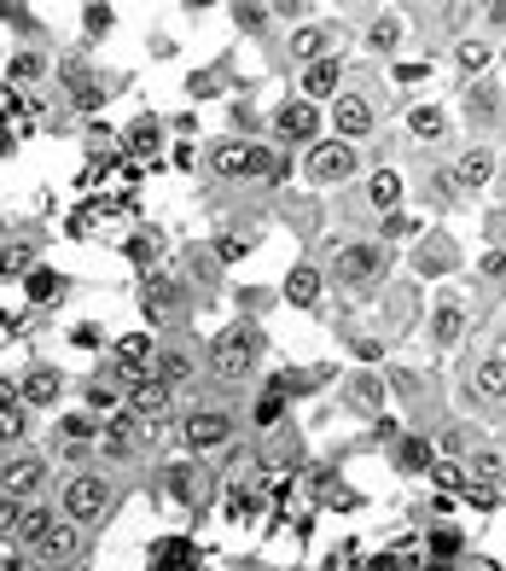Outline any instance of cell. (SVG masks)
Listing matches in <instances>:
<instances>
[{
  "label": "cell",
  "mask_w": 506,
  "mask_h": 571,
  "mask_svg": "<svg viewBox=\"0 0 506 571\" xmlns=\"http://www.w3.org/2000/svg\"><path fill=\"white\" fill-rule=\"evenodd\" d=\"M111 501H116V473L111 466H71L59 484H53V508L64 525H76V531H94L99 519L111 513Z\"/></svg>",
  "instance_id": "1"
},
{
  "label": "cell",
  "mask_w": 506,
  "mask_h": 571,
  "mask_svg": "<svg viewBox=\"0 0 506 571\" xmlns=\"http://www.w3.org/2000/svg\"><path fill=\"white\" fill-rule=\"evenodd\" d=\"M76 543H82V531H76V525H64L53 501H29V508H24L18 548H24L36 566H64V560L76 554Z\"/></svg>",
  "instance_id": "2"
},
{
  "label": "cell",
  "mask_w": 506,
  "mask_h": 571,
  "mask_svg": "<svg viewBox=\"0 0 506 571\" xmlns=\"http://www.w3.org/2000/svg\"><path fill=\"white\" fill-rule=\"evenodd\" d=\"M262 327L257 321H227L222 332L210 339V350H205V367L215 379H227V385H239V379H250L257 374V362H262Z\"/></svg>",
  "instance_id": "3"
},
{
  "label": "cell",
  "mask_w": 506,
  "mask_h": 571,
  "mask_svg": "<svg viewBox=\"0 0 506 571\" xmlns=\"http://www.w3.org/2000/svg\"><path fill=\"white\" fill-rule=\"evenodd\" d=\"M239 438V420H233V409H210V402H198V409H187L175 420V444L187 461H210L222 455V449Z\"/></svg>",
  "instance_id": "4"
},
{
  "label": "cell",
  "mask_w": 506,
  "mask_h": 571,
  "mask_svg": "<svg viewBox=\"0 0 506 571\" xmlns=\"http://www.w3.org/2000/svg\"><path fill=\"white\" fill-rule=\"evenodd\" d=\"M384 268H391V251L379 240H349L332 251V268H326V286L337 292H361V286H379Z\"/></svg>",
  "instance_id": "5"
},
{
  "label": "cell",
  "mask_w": 506,
  "mask_h": 571,
  "mask_svg": "<svg viewBox=\"0 0 506 571\" xmlns=\"http://www.w3.org/2000/svg\"><path fill=\"white\" fill-rule=\"evenodd\" d=\"M274 146H262V141H239V134H222V141L205 153V163L222 181H257V175H268L274 170Z\"/></svg>",
  "instance_id": "6"
},
{
  "label": "cell",
  "mask_w": 506,
  "mask_h": 571,
  "mask_svg": "<svg viewBox=\"0 0 506 571\" xmlns=\"http://www.w3.org/2000/svg\"><path fill=\"white\" fill-rule=\"evenodd\" d=\"M53 484V461H47V449H12V455H0V496L12 501H41V490Z\"/></svg>",
  "instance_id": "7"
},
{
  "label": "cell",
  "mask_w": 506,
  "mask_h": 571,
  "mask_svg": "<svg viewBox=\"0 0 506 571\" xmlns=\"http://www.w3.org/2000/svg\"><path fill=\"white\" fill-rule=\"evenodd\" d=\"M94 455H99V420L88 409L59 414L53 444H47V461H64V473H71V466H94Z\"/></svg>",
  "instance_id": "8"
},
{
  "label": "cell",
  "mask_w": 506,
  "mask_h": 571,
  "mask_svg": "<svg viewBox=\"0 0 506 571\" xmlns=\"http://www.w3.org/2000/svg\"><path fill=\"white\" fill-rule=\"evenodd\" d=\"M361 170V158H356V146H344V141H314V146H303V158H297V175L309 181V187H337V181H349Z\"/></svg>",
  "instance_id": "9"
},
{
  "label": "cell",
  "mask_w": 506,
  "mask_h": 571,
  "mask_svg": "<svg viewBox=\"0 0 506 571\" xmlns=\"http://www.w3.org/2000/svg\"><path fill=\"white\" fill-rule=\"evenodd\" d=\"M466 391H471V402H478V409L506 414V350H501V344L483 350V356H471V367H466Z\"/></svg>",
  "instance_id": "10"
},
{
  "label": "cell",
  "mask_w": 506,
  "mask_h": 571,
  "mask_svg": "<svg viewBox=\"0 0 506 571\" xmlns=\"http://www.w3.org/2000/svg\"><path fill=\"white\" fill-rule=\"evenodd\" d=\"M99 455H106V466L140 461V455H146V426H140L128 409H116L111 420H99Z\"/></svg>",
  "instance_id": "11"
},
{
  "label": "cell",
  "mask_w": 506,
  "mask_h": 571,
  "mask_svg": "<svg viewBox=\"0 0 506 571\" xmlns=\"http://www.w3.org/2000/svg\"><path fill=\"white\" fill-rule=\"evenodd\" d=\"M332 141H344V146H361V141H373V129H379V111H373V99L367 94H337L332 99Z\"/></svg>",
  "instance_id": "12"
},
{
  "label": "cell",
  "mask_w": 506,
  "mask_h": 571,
  "mask_svg": "<svg viewBox=\"0 0 506 571\" xmlns=\"http://www.w3.org/2000/svg\"><path fill=\"white\" fill-rule=\"evenodd\" d=\"M123 409L140 420V426H158V420H169L175 414V391H169L163 379H151V374H140V379H128V391H123Z\"/></svg>",
  "instance_id": "13"
},
{
  "label": "cell",
  "mask_w": 506,
  "mask_h": 571,
  "mask_svg": "<svg viewBox=\"0 0 506 571\" xmlns=\"http://www.w3.org/2000/svg\"><path fill=\"white\" fill-rule=\"evenodd\" d=\"M320 106H309V99H285V106H274V141L280 146H314L320 141Z\"/></svg>",
  "instance_id": "14"
},
{
  "label": "cell",
  "mask_w": 506,
  "mask_h": 571,
  "mask_svg": "<svg viewBox=\"0 0 506 571\" xmlns=\"http://www.w3.org/2000/svg\"><path fill=\"white\" fill-rule=\"evenodd\" d=\"M344 94V59L326 53L314 64H303L297 71V99H309V106H332V99Z\"/></svg>",
  "instance_id": "15"
},
{
  "label": "cell",
  "mask_w": 506,
  "mask_h": 571,
  "mask_svg": "<svg viewBox=\"0 0 506 571\" xmlns=\"http://www.w3.org/2000/svg\"><path fill=\"white\" fill-rule=\"evenodd\" d=\"M18 397H24V409L36 414V409H59V397H64V374L53 362H29L24 374H18Z\"/></svg>",
  "instance_id": "16"
},
{
  "label": "cell",
  "mask_w": 506,
  "mask_h": 571,
  "mask_svg": "<svg viewBox=\"0 0 506 571\" xmlns=\"http://www.w3.org/2000/svg\"><path fill=\"white\" fill-rule=\"evenodd\" d=\"M320 292H326V268H314V263H292V275H285V286H280L285 304H297V309H320Z\"/></svg>",
  "instance_id": "17"
},
{
  "label": "cell",
  "mask_w": 506,
  "mask_h": 571,
  "mask_svg": "<svg viewBox=\"0 0 506 571\" xmlns=\"http://www.w3.org/2000/svg\"><path fill=\"white\" fill-rule=\"evenodd\" d=\"M402 170H391V163H384V170H373L361 181V205L373 210V216H391V210H402Z\"/></svg>",
  "instance_id": "18"
},
{
  "label": "cell",
  "mask_w": 506,
  "mask_h": 571,
  "mask_svg": "<svg viewBox=\"0 0 506 571\" xmlns=\"http://www.w3.org/2000/svg\"><path fill=\"white\" fill-rule=\"evenodd\" d=\"M193 374H198V362L187 356V350H181V344H158V356H151V379H163L169 391L181 397L193 385Z\"/></svg>",
  "instance_id": "19"
},
{
  "label": "cell",
  "mask_w": 506,
  "mask_h": 571,
  "mask_svg": "<svg viewBox=\"0 0 506 571\" xmlns=\"http://www.w3.org/2000/svg\"><path fill=\"white\" fill-rule=\"evenodd\" d=\"M454 181H460V193H483L489 181H495V153H489V146H466V153L454 158Z\"/></svg>",
  "instance_id": "20"
},
{
  "label": "cell",
  "mask_w": 506,
  "mask_h": 571,
  "mask_svg": "<svg viewBox=\"0 0 506 571\" xmlns=\"http://www.w3.org/2000/svg\"><path fill=\"white\" fill-rule=\"evenodd\" d=\"M285 53H292L297 71H303V64H314V59H326V53H332V29L303 19V24L292 29V41H285Z\"/></svg>",
  "instance_id": "21"
},
{
  "label": "cell",
  "mask_w": 506,
  "mask_h": 571,
  "mask_svg": "<svg viewBox=\"0 0 506 571\" xmlns=\"http://www.w3.org/2000/svg\"><path fill=\"white\" fill-rule=\"evenodd\" d=\"M151 356H158L151 332H123V339H116V374H123V379L151 374Z\"/></svg>",
  "instance_id": "22"
},
{
  "label": "cell",
  "mask_w": 506,
  "mask_h": 571,
  "mask_svg": "<svg viewBox=\"0 0 506 571\" xmlns=\"http://www.w3.org/2000/svg\"><path fill=\"white\" fill-rule=\"evenodd\" d=\"M460 339H466V304L443 297V304L431 309V344H436V350H454Z\"/></svg>",
  "instance_id": "23"
},
{
  "label": "cell",
  "mask_w": 506,
  "mask_h": 571,
  "mask_svg": "<svg viewBox=\"0 0 506 571\" xmlns=\"http://www.w3.org/2000/svg\"><path fill=\"white\" fill-rule=\"evenodd\" d=\"M163 484H169V496H175L181 508H198V501H205V490H198L205 473H198V461H187V455H181L175 466H163Z\"/></svg>",
  "instance_id": "24"
},
{
  "label": "cell",
  "mask_w": 506,
  "mask_h": 571,
  "mask_svg": "<svg viewBox=\"0 0 506 571\" xmlns=\"http://www.w3.org/2000/svg\"><path fill=\"white\" fill-rule=\"evenodd\" d=\"M489 64H495V47H489V41H478V36L454 41V71H460L466 82H483Z\"/></svg>",
  "instance_id": "25"
},
{
  "label": "cell",
  "mask_w": 506,
  "mask_h": 571,
  "mask_svg": "<svg viewBox=\"0 0 506 571\" xmlns=\"http://www.w3.org/2000/svg\"><path fill=\"white\" fill-rule=\"evenodd\" d=\"M466 106H471L466 117H471L478 129H501V88H495V82H471Z\"/></svg>",
  "instance_id": "26"
},
{
  "label": "cell",
  "mask_w": 506,
  "mask_h": 571,
  "mask_svg": "<svg viewBox=\"0 0 506 571\" xmlns=\"http://www.w3.org/2000/svg\"><path fill=\"white\" fill-rule=\"evenodd\" d=\"M419 268H425V275H454V268H460V245L454 240H443V233H425V245H419Z\"/></svg>",
  "instance_id": "27"
},
{
  "label": "cell",
  "mask_w": 506,
  "mask_h": 571,
  "mask_svg": "<svg viewBox=\"0 0 506 571\" xmlns=\"http://www.w3.org/2000/svg\"><path fill=\"white\" fill-rule=\"evenodd\" d=\"M466 473L478 478V484H506V455H501L495 444H478V449L466 455Z\"/></svg>",
  "instance_id": "28"
},
{
  "label": "cell",
  "mask_w": 506,
  "mask_h": 571,
  "mask_svg": "<svg viewBox=\"0 0 506 571\" xmlns=\"http://www.w3.org/2000/svg\"><path fill=\"white\" fill-rule=\"evenodd\" d=\"M47 71H53V59L41 53V47H18V53H12V64H7V82H41Z\"/></svg>",
  "instance_id": "29"
},
{
  "label": "cell",
  "mask_w": 506,
  "mask_h": 571,
  "mask_svg": "<svg viewBox=\"0 0 506 571\" xmlns=\"http://www.w3.org/2000/svg\"><path fill=\"white\" fill-rule=\"evenodd\" d=\"M408 134H414V141H443V134H448V111L443 106H414L408 111Z\"/></svg>",
  "instance_id": "30"
},
{
  "label": "cell",
  "mask_w": 506,
  "mask_h": 571,
  "mask_svg": "<svg viewBox=\"0 0 506 571\" xmlns=\"http://www.w3.org/2000/svg\"><path fill=\"white\" fill-rule=\"evenodd\" d=\"M367 47H373V53H396L402 47V19L396 12H379V19L367 24Z\"/></svg>",
  "instance_id": "31"
},
{
  "label": "cell",
  "mask_w": 506,
  "mask_h": 571,
  "mask_svg": "<svg viewBox=\"0 0 506 571\" xmlns=\"http://www.w3.org/2000/svg\"><path fill=\"white\" fill-rule=\"evenodd\" d=\"M146 309L151 315H181V286L175 280H146Z\"/></svg>",
  "instance_id": "32"
},
{
  "label": "cell",
  "mask_w": 506,
  "mask_h": 571,
  "mask_svg": "<svg viewBox=\"0 0 506 571\" xmlns=\"http://www.w3.org/2000/svg\"><path fill=\"white\" fill-rule=\"evenodd\" d=\"M24 286H29V297H36V304H59L64 275H53V268H29V275H24Z\"/></svg>",
  "instance_id": "33"
},
{
  "label": "cell",
  "mask_w": 506,
  "mask_h": 571,
  "mask_svg": "<svg viewBox=\"0 0 506 571\" xmlns=\"http://www.w3.org/2000/svg\"><path fill=\"white\" fill-rule=\"evenodd\" d=\"M419 222L408 210H391V216H379V245H391V240H414Z\"/></svg>",
  "instance_id": "34"
},
{
  "label": "cell",
  "mask_w": 506,
  "mask_h": 571,
  "mask_svg": "<svg viewBox=\"0 0 506 571\" xmlns=\"http://www.w3.org/2000/svg\"><path fill=\"white\" fill-rule=\"evenodd\" d=\"M24 432H29V409L18 402V409L0 414V444H18V449H24Z\"/></svg>",
  "instance_id": "35"
},
{
  "label": "cell",
  "mask_w": 506,
  "mask_h": 571,
  "mask_svg": "<svg viewBox=\"0 0 506 571\" xmlns=\"http://www.w3.org/2000/svg\"><path fill=\"white\" fill-rule=\"evenodd\" d=\"M158 134H163V129H158V117H140V123L128 129V146L146 158V153H158Z\"/></svg>",
  "instance_id": "36"
},
{
  "label": "cell",
  "mask_w": 506,
  "mask_h": 571,
  "mask_svg": "<svg viewBox=\"0 0 506 571\" xmlns=\"http://www.w3.org/2000/svg\"><path fill=\"white\" fill-rule=\"evenodd\" d=\"M18 525H24V501L0 496V543H18Z\"/></svg>",
  "instance_id": "37"
},
{
  "label": "cell",
  "mask_w": 506,
  "mask_h": 571,
  "mask_svg": "<svg viewBox=\"0 0 506 571\" xmlns=\"http://www.w3.org/2000/svg\"><path fill=\"white\" fill-rule=\"evenodd\" d=\"M274 297L280 292H268V286H239V309H245V321H250V315H268V309H274Z\"/></svg>",
  "instance_id": "38"
},
{
  "label": "cell",
  "mask_w": 506,
  "mask_h": 571,
  "mask_svg": "<svg viewBox=\"0 0 506 571\" xmlns=\"http://www.w3.org/2000/svg\"><path fill=\"white\" fill-rule=\"evenodd\" d=\"M128 263H140V268L158 263V233H134V240H128Z\"/></svg>",
  "instance_id": "39"
},
{
  "label": "cell",
  "mask_w": 506,
  "mask_h": 571,
  "mask_svg": "<svg viewBox=\"0 0 506 571\" xmlns=\"http://www.w3.org/2000/svg\"><path fill=\"white\" fill-rule=\"evenodd\" d=\"M233 19H239V29H250V36H257V29H268V7H233Z\"/></svg>",
  "instance_id": "40"
},
{
  "label": "cell",
  "mask_w": 506,
  "mask_h": 571,
  "mask_svg": "<svg viewBox=\"0 0 506 571\" xmlns=\"http://www.w3.org/2000/svg\"><path fill=\"white\" fill-rule=\"evenodd\" d=\"M431 193H436V198H448V205H454V198H466V193H460V181H454V170H431Z\"/></svg>",
  "instance_id": "41"
},
{
  "label": "cell",
  "mask_w": 506,
  "mask_h": 571,
  "mask_svg": "<svg viewBox=\"0 0 506 571\" xmlns=\"http://www.w3.org/2000/svg\"><path fill=\"white\" fill-rule=\"evenodd\" d=\"M111 402H116V391H111V379H94V385H88V414L99 420V409H111Z\"/></svg>",
  "instance_id": "42"
},
{
  "label": "cell",
  "mask_w": 506,
  "mask_h": 571,
  "mask_svg": "<svg viewBox=\"0 0 506 571\" xmlns=\"http://www.w3.org/2000/svg\"><path fill=\"white\" fill-rule=\"evenodd\" d=\"M111 19H116L111 7H88V12H82V29H88V36H106V29H111Z\"/></svg>",
  "instance_id": "43"
},
{
  "label": "cell",
  "mask_w": 506,
  "mask_h": 571,
  "mask_svg": "<svg viewBox=\"0 0 506 571\" xmlns=\"http://www.w3.org/2000/svg\"><path fill=\"white\" fill-rule=\"evenodd\" d=\"M349 391H356V402H361L367 414L379 409V379H356V385H349Z\"/></svg>",
  "instance_id": "44"
},
{
  "label": "cell",
  "mask_w": 506,
  "mask_h": 571,
  "mask_svg": "<svg viewBox=\"0 0 506 571\" xmlns=\"http://www.w3.org/2000/svg\"><path fill=\"white\" fill-rule=\"evenodd\" d=\"M18 379H12V374H0V414H7V409H18Z\"/></svg>",
  "instance_id": "45"
},
{
  "label": "cell",
  "mask_w": 506,
  "mask_h": 571,
  "mask_svg": "<svg viewBox=\"0 0 506 571\" xmlns=\"http://www.w3.org/2000/svg\"><path fill=\"white\" fill-rule=\"evenodd\" d=\"M215 251H222V263H239V257H250V245L239 240V233H227V240L215 245Z\"/></svg>",
  "instance_id": "46"
},
{
  "label": "cell",
  "mask_w": 506,
  "mask_h": 571,
  "mask_svg": "<svg viewBox=\"0 0 506 571\" xmlns=\"http://www.w3.org/2000/svg\"><path fill=\"white\" fill-rule=\"evenodd\" d=\"M402 461H408V466H425V461H431L425 438H408V444H402Z\"/></svg>",
  "instance_id": "47"
},
{
  "label": "cell",
  "mask_w": 506,
  "mask_h": 571,
  "mask_svg": "<svg viewBox=\"0 0 506 571\" xmlns=\"http://www.w3.org/2000/svg\"><path fill=\"white\" fill-rule=\"evenodd\" d=\"M483 275H489V280H506V245H495V251L483 257Z\"/></svg>",
  "instance_id": "48"
},
{
  "label": "cell",
  "mask_w": 506,
  "mask_h": 571,
  "mask_svg": "<svg viewBox=\"0 0 506 571\" xmlns=\"http://www.w3.org/2000/svg\"><path fill=\"white\" fill-rule=\"evenodd\" d=\"M483 19H489V29H495V36H506V0H495V7H483Z\"/></svg>",
  "instance_id": "49"
},
{
  "label": "cell",
  "mask_w": 506,
  "mask_h": 571,
  "mask_svg": "<svg viewBox=\"0 0 506 571\" xmlns=\"http://www.w3.org/2000/svg\"><path fill=\"white\" fill-rule=\"evenodd\" d=\"M187 88H193L198 99H205V94H215V88H222V76H205V71H198V76L187 82Z\"/></svg>",
  "instance_id": "50"
},
{
  "label": "cell",
  "mask_w": 506,
  "mask_h": 571,
  "mask_svg": "<svg viewBox=\"0 0 506 571\" xmlns=\"http://www.w3.org/2000/svg\"><path fill=\"white\" fill-rule=\"evenodd\" d=\"M7 571H41V566H36V560H29V554H18V560H12Z\"/></svg>",
  "instance_id": "51"
},
{
  "label": "cell",
  "mask_w": 506,
  "mask_h": 571,
  "mask_svg": "<svg viewBox=\"0 0 506 571\" xmlns=\"http://www.w3.org/2000/svg\"><path fill=\"white\" fill-rule=\"evenodd\" d=\"M0 240H7V216H0Z\"/></svg>",
  "instance_id": "52"
},
{
  "label": "cell",
  "mask_w": 506,
  "mask_h": 571,
  "mask_svg": "<svg viewBox=\"0 0 506 571\" xmlns=\"http://www.w3.org/2000/svg\"><path fill=\"white\" fill-rule=\"evenodd\" d=\"M0 275H7V257H0Z\"/></svg>",
  "instance_id": "53"
}]
</instances>
